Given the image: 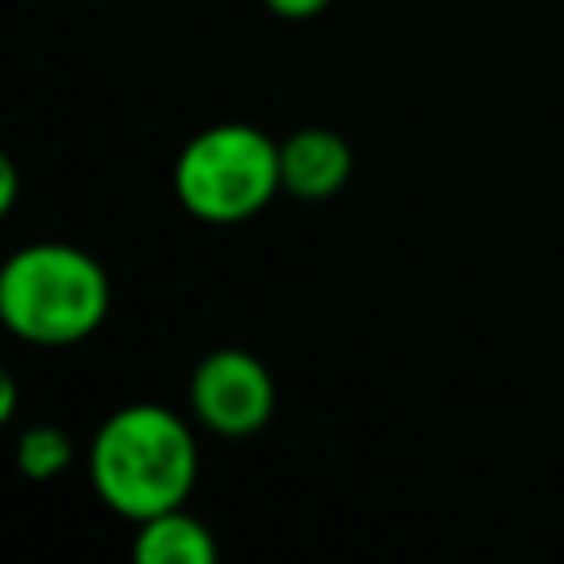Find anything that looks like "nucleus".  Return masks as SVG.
I'll use <instances>...</instances> for the list:
<instances>
[{"label":"nucleus","mask_w":564,"mask_h":564,"mask_svg":"<svg viewBox=\"0 0 564 564\" xmlns=\"http://www.w3.org/2000/svg\"><path fill=\"white\" fill-rule=\"evenodd\" d=\"M84 467L93 494L115 516L141 524L159 511L185 507L198 480V441L176 410L132 401L97 423Z\"/></svg>","instance_id":"f257e3e1"},{"label":"nucleus","mask_w":564,"mask_h":564,"mask_svg":"<svg viewBox=\"0 0 564 564\" xmlns=\"http://www.w3.org/2000/svg\"><path fill=\"white\" fill-rule=\"evenodd\" d=\"M110 313L106 264L70 242H26L0 264V322L35 348L88 339Z\"/></svg>","instance_id":"f03ea898"},{"label":"nucleus","mask_w":564,"mask_h":564,"mask_svg":"<svg viewBox=\"0 0 564 564\" xmlns=\"http://www.w3.org/2000/svg\"><path fill=\"white\" fill-rule=\"evenodd\" d=\"M176 203L203 225H242L282 189V154L256 123H212L194 132L172 163Z\"/></svg>","instance_id":"7ed1b4c3"},{"label":"nucleus","mask_w":564,"mask_h":564,"mask_svg":"<svg viewBox=\"0 0 564 564\" xmlns=\"http://www.w3.org/2000/svg\"><path fill=\"white\" fill-rule=\"evenodd\" d=\"M278 405L269 366L247 348H212L189 375V414L229 441L256 436Z\"/></svg>","instance_id":"20e7f679"},{"label":"nucleus","mask_w":564,"mask_h":564,"mask_svg":"<svg viewBox=\"0 0 564 564\" xmlns=\"http://www.w3.org/2000/svg\"><path fill=\"white\" fill-rule=\"evenodd\" d=\"M278 154H282V189L304 203L335 198L352 176V145L322 123H308L282 137Z\"/></svg>","instance_id":"39448f33"},{"label":"nucleus","mask_w":564,"mask_h":564,"mask_svg":"<svg viewBox=\"0 0 564 564\" xmlns=\"http://www.w3.org/2000/svg\"><path fill=\"white\" fill-rule=\"evenodd\" d=\"M216 538L212 529L189 511L172 507L137 524L132 533V560L137 564H216Z\"/></svg>","instance_id":"423d86ee"},{"label":"nucleus","mask_w":564,"mask_h":564,"mask_svg":"<svg viewBox=\"0 0 564 564\" xmlns=\"http://www.w3.org/2000/svg\"><path fill=\"white\" fill-rule=\"evenodd\" d=\"M75 463V441L57 423H31L18 436V471L26 480H53Z\"/></svg>","instance_id":"0eeeda50"},{"label":"nucleus","mask_w":564,"mask_h":564,"mask_svg":"<svg viewBox=\"0 0 564 564\" xmlns=\"http://www.w3.org/2000/svg\"><path fill=\"white\" fill-rule=\"evenodd\" d=\"M273 18H282V22H308V18H317L330 0H260Z\"/></svg>","instance_id":"6e6552de"},{"label":"nucleus","mask_w":564,"mask_h":564,"mask_svg":"<svg viewBox=\"0 0 564 564\" xmlns=\"http://www.w3.org/2000/svg\"><path fill=\"white\" fill-rule=\"evenodd\" d=\"M18 194H22V172L9 154H0V216H9L18 207Z\"/></svg>","instance_id":"1a4fd4ad"},{"label":"nucleus","mask_w":564,"mask_h":564,"mask_svg":"<svg viewBox=\"0 0 564 564\" xmlns=\"http://www.w3.org/2000/svg\"><path fill=\"white\" fill-rule=\"evenodd\" d=\"M13 419H18V379L0 375V423H13Z\"/></svg>","instance_id":"9d476101"}]
</instances>
